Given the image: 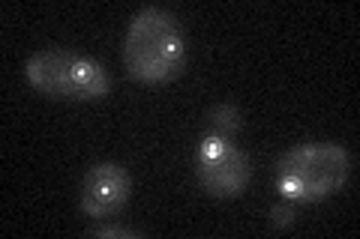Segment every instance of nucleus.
<instances>
[{
    "label": "nucleus",
    "instance_id": "nucleus-7",
    "mask_svg": "<svg viewBox=\"0 0 360 239\" xmlns=\"http://www.w3.org/2000/svg\"><path fill=\"white\" fill-rule=\"evenodd\" d=\"M295 221V203L285 200L283 207H274V212H270V227L274 231H285V227Z\"/></svg>",
    "mask_w": 360,
    "mask_h": 239
},
{
    "label": "nucleus",
    "instance_id": "nucleus-1",
    "mask_svg": "<svg viewBox=\"0 0 360 239\" xmlns=\"http://www.w3.org/2000/svg\"><path fill=\"white\" fill-rule=\"evenodd\" d=\"M123 60L135 81L165 84L184 66V33L172 13L160 6H148L132 18Z\"/></svg>",
    "mask_w": 360,
    "mask_h": 239
},
{
    "label": "nucleus",
    "instance_id": "nucleus-5",
    "mask_svg": "<svg viewBox=\"0 0 360 239\" xmlns=\"http://www.w3.org/2000/svg\"><path fill=\"white\" fill-rule=\"evenodd\" d=\"M129 174L120 165H94L82 183V207L90 219H108L129 198Z\"/></svg>",
    "mask_w": 360,
    "mask_h": 239
},
{
    "label": "nucleus",
    "instance_id": "nucleus-3",
    "mask_svg": "<svg viewBox=\"0 0 360 239\" xmlns=\"http://www.w3.org/2000/svg\"><path fill=\"white\" fill-rule=\"evenodd\" d=\"M27 81L54 99H99L111 87L108 72L96 60L63 48L33 54L27 60Z\"/></svg>",
    "mask_w": 360,
    "mask_h": 239
},
{
    "label": "nucleus",
    "instance_id": "nucleus-8",
    "mask_svg": "<svg viewBox=\"0 0 360 239\" xmlns=\"http://www.w3.org/2000/svg\"><path fill=\"white\" fill-rule=\"evenodd\" d=\"M90 233H94V236H105V239H115V236H127V239L144 236L141 231H135V227H117V224H96V227H90Z\"/></svg>",
    "mask_w": 360,
    "mask_h": 239
},
{
    "label": "nucleus",
    "instance_id": "nucleus-4",
    "mask_svg": "<svg viewBox=\"0 0 360 239\" xmlns=\"http://www.w3.org/2000/svg\"><path fill=\"white\" fill-rule=\"evenodd\" d=\"M195 174L198 183L205 186L210 195L217 198H240L250 183V158L243 150L234 146L231 138H219V135H205L198 144L195 156Z\"/></svg>",
    "mask_w": 360,
    "mask_h": 239
},
{
    "label": "nucleus",
    "instance_id": "nucleus-2",
    "mask_svg": "<svg viewBox=\"0 0 360 239\" xmlns=\"http://www.w3.org/2000/svg\"><path fill=\"white\" fill-rule=\"evenodd\" d=\"M352 156L340 144H300L283 156L276 189L291 203H315L340 191L348 179Z\"/></svg>",
    "mask_w": 360,
    "mask_h": 239
},
{
    "label": "nucleus",
    "instance_id": "nucleus-6",
    "mask_svg": "<svg viewBox=\"0 0 360 239\" xmlns=\"http://www.w3.org/2000/svg\"><path fill=\"white\" fill-rule=\"evenodd\" d=\"M210 132L213 135H219V138H231L234 141V135L240 132V111L229 105V102H222V105H217L210 111Z\"/></svg>",
    "mask_w": 360,
    "mask_h": 239
}]
</instances>
